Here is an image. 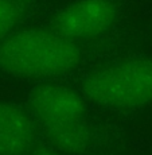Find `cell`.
<instances>
[{"label": "cell", "mask_w": 152, "mask_h": 155, "mask_svg": "<svg viewBox=\"0 0 152 155\" xmlns=\"http://www.w3.org/2000/svg\"><path fill=\"white\" fill-rule=\"evenodd\" d=\"M37 139L31 115L15 104L0 100V155H26Z\"/></svg>", "instance_id": "5"}, {"label": "cell", "mask_w": 152, "mask_h": 155, "mask_svg": "<svg viewBox=\"0 0 152 155\" xmlns=\"http://www.w3.org/2000/svg\"><path fill=\"white\" fill-rule=\"evenodd\" d=\"M81 59L78 45L51 30H23L0 42V69L22 78L63 76Z\"/></svg>", "instance_id": "1"}, {"label": "cell", "mask_w": 152, "mask_h": 155, "mask_svg": "<svg viewBox=\"0 0 152 155\" xmlns=\"http://www.w3.org/2000/svg\"><path fill=\"white\" fill-rule=\"evenodd\" d=\"M30 109L35 124L43 128L55 150L78 153L88 143L85 99L69 86L43 84L30 93Z\"/></svg>", "instance_id": "2"}, {"label": "cell", "mask_w": 152, "mask_h": 155, "mask_svg": "<svg viewBox=\"0 0 152 155\" xmlns=\"http://www.w3.org/2000/svg\"><path fill=\"white\" fill-rule=\"evenodd\" d=\"M117 7L111 0H77L65 7L55 19V31L76 42L90 39L112 27Z\"/></svg>", "instance_id": "4"}, {"label": "cell", "mask_w": 152, "mask_h": 155, "mask_svg": "<svg viewBox=\"0 0 152 155\" xmlns=\"http://www.w3.org/2000/svg\"><path fill=\"white\" fill-rule=\"evenodd\" d=\"M19 4L11 0H0V42L12 34V30L19 23Z\"/></svg>", "instance_id": "6"}, {"label": "cell", "mask_w": 152, "mask_h": 155, "mask_svg": "<svg viewBox=\"0 0 152 155\" xmlns=\"http://www.w3.org/2000/svg\"><path fill=\"white\" fill-rule=\"evenodd\" d=\"M82 97L94 105L133 111L152 103V58H131L93 70L82 81Z\"/></svg>", "instance_id": "3"}, {"label": "cell", "mask_w": 152, "mask_h": 155, "mask_svg": "<svg viewBox=\"0 0 152 155\" xmlns=\"http://www.w3.org/2000/svg\"><path fill=\"white\" fill-rule=\"evenodd\" d=\"M35 155H69V154L61 153V151L54 150V148H42V150H38Z\"/></svg>", "instance_id": "7"}, {"label": "cell", "mask_w": 152, "mask_h": 155, "mask_svg": "<svg viewBox=\"0 0 152 155\" xmlns=\"http://www.w3.org/2000/svg\"><path fill=\"white\" fill-rule=\"evenodd\" d=\"M11 2L16 3V4H19V3H26V2H30V0H11Z\"/></svg>", "instance_id": "8"}]
</instances>
